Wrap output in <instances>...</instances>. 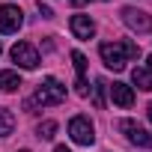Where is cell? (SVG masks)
Instances as JSON below:
<instances>
[{
	"mask_svg": "<svg viewBox=\"0 0 152 152\" xmlns=\"http://www.w3.org/2000/svg\"><path fill=\"white\" fill-rule=\"evenodd\" d=\"M9 54H12V60H15L21 69H36V66L42 63V60H39V51H36L30 42H15Z\"/></svg>",
	"mask_w": 152,
	"mask_h": 152,
	"instance_id": "cell-7",
	"label": "cell"
},
{
	"mask_svg": "<svg viewBox=\"0 0 152 152\" xmlns=\"http://www.w3.org/2000/svg\"><path fill=\"white\" fill-rule=\"evenodd\" d=\"M69 137L78 146H93L96 143V128H93L90 116H72L69 119Z\"/></svg>",
	"mask_w": 152,
	"mask_h": 152,
	"instance_id": "cell-3",
	"label": "cell"
},
{
	"mask_svg": "<svg viewBox=\"0 0 152 152\" xmlns=\"http://www.w3.org/2000/svg\"><path fill=\"white\" fill-rule=\"evenodd\" d=\"M54 152H72V149H66V146H57V149H54Z\"/></svg>",
	"mask_w": 152,
	"mask_h": 152,
	"instance_id": "cell-20",
	"label": "cell"
},
{
	"mask_svg": "<svg viewBox=\"0 0 152 152\" xmlns=\"http://www.w3.org/2000/svg\"><path fill=\"white\" fill-rule=\"evenodd\" d=\"M69 27H72L75 39H93V36H96V21H93L90 15H72Z\"/></svg>",
	"mask_w": 152,
	"mask_h": 152,
	"instance_id": "cell-8",
	"label": "cell"
},
{
	"mask_svg": "<svg viewBox=\"0 0 152 152\" xmlns=\"http://www.w3.org/2000/svg\"><path fill=\"white\" fill-rule=\"evenodd\" d=\"M0 54H3V48H0Z\"/></svg>",
	"mask_w": 152,
	"mask_h": 152,
	"instance_id": "cell-22",
	"label": "cell"
},
{
	"mask_svg": "<svg viewBox=\"0 0 152 152\" xmlns=\"http://www.w3.org/2000/svg\"><path fill=\"white\" fill-rule=\"evenodd\" d=\"M104 90H107V84H104V81H96V93H93L96 107H104Z\"/></svg>",
	"mask_w": 152,
	"mask_h": 152,
	"instance_id": "cell-15",
	"label": "cell"
},
{
	"mask_svg": "<svg viewBox=\"0 0 152 152\" xmlns=\"http://www.w3.org/2000/svg\"><path fill=\"white\" fill-rule=\"evenodd\" d=\"M122 24H125L131 33H149V30H152V15L143 12V9L125 6V9H122Z\"/></svg>",
	"mask_w": 152,
	"mask_h": 152,
	"instance_id": "cell-5",
	"label": "cell"
},
{
	"mask_svg": "<svg viewBox=\"0 0 152 152\" xmlns=\"http://www.w3.org/2000/svg\"><path fill=\"white\" fill-rule=\"evenodd\" d=\"M24 24V12L15 3H3L0 6V33H18Z\"/></svg>",
	"mask_w": 152,
	"mask_h": 152,
	"instance_id": "cell-6",
	"label": "cell"
},
{
	"mask_svg": "<svg viewBox=\"0 0 152 152\" xmlns=\"http://www.w3.org/2000/svg\"><path fill=\"white\" fill-rule=\"evenodd\" d=\"M15 131V113L9 107H0V137H9Z\"/></svg>",
	"mask_w": 152,
	"mask_h": 152,
	"instance_id": "cell-12",
	"label": "cell"
},
{
	"mask_svg": "<svg viewBox=\"0 0 152 152\" xmlns=\"http://www.w3.org/2000/svg\"><path fill=\"white\" fill-rule=\"evenodd\" d=\"M146 116H149V122H152V104H149V107H146Z\"/></svg>",
	"mask_w": 152,
	"mask_h": 152,
	"instance_id": "cell-19",
	"label": "cell"
},
{
	"mask_svg": "<svg viewBox=\"0 0 152 152\" xmlns=\"http://www.w3.org/2000/svg\"><path fill=\"white\" fill-rule=\"evenodd\" d=\"M21 87V78H18V72H0V90H3V93H15Z\"/></svg>",
	"mask_w": 152,
	"mask_h": 152,
	"instance_id": "cell-11",
	"label": "cell"
},
{
	"mask_svg": "<svg viewBox=\"0 0 152 152\" xmlns=\"http://www.w3.org/2000/svg\"><path fill=\"white\" fill-rule=\"evenodd\" d=\"M107 90H110V99H113L116 107H131V104H134V90H131L128 84H119V81H116V84L107 87Z\"/></svg>",
	"mask_w": 152,
	"mask_h": 152,
	"instance_id": "cell-10",
	"label": "cell"
},
{
	"mask_svg": "<svg viewBox=\"0 0 152 152\" xmlns=\"http://www.w3.org/2000/svg\"><path fill=\"white\" fill-rule=\"evenodd\" d=\"M63 99H66V84L57 81V78H45V81L39 84L36 96L24 102V107H27V110H30V107H51V104H60Z\"/></svg>",
	"mask_w": 152,
	"mask_h": 152,
	"instance_id": "cell-2",
	"label": "cell"
},
{
	"mask_svg": "<svg viewBox=\"0 0 152 152\" xmlns=\"http://www.w3.org/2000/svg\"><path fill=\"white\" fill-rule=\"evenodd\" d=\"M72 63H75V72H78L75 93H78V96H87V57H84L81 51H72Z\"/></svg>",
	"mask_w": 152,
	"mask_h": 152,
	"instance_id": "cell-9",
	"label": "cell"
},
{
	"mask_svg": "<svg viewBox=\"0 0 152 152\" xmlns=\"http://www.w3.org/2000/svg\"><path fill=\"white\" fill-rule=\"evenodd\" d=\"M146 72H149V75H152V54H149V57H146Z\"/></svg>",
	"mask_w": 152,
	"mask_h": 152,
	"instance_id": "cell-17",
	"label": "cell"
},
{
	"mask_svg": "<svg viewBox=\"0 0 152 152\" xmlns=\"http://www.w3.org/2000/svg\"><path fill=\"white\" fill-rule=\"evenodd\" d=\"M131 81H134V87L152 93V75H149L146 69H134V72H131Z\"/></svg>",
	"mask_w": 152,
	"mask_h": 152,
	"instance_id": "cell-13",
	"label": "cell"
},
{
	"mask_svg": "<svg viewBox=\"0 0 152 152\" xmlns=\"http://www.w3.org/2000/svg\"><path fill=\"white\" fill-rule=\"evenodd\" d=\"M21 152H30V149H21Z\"/></svg>",
	"mask_w": 152,
	"mask_h": 152,
	"instance_id": "cell-21",
	"label": "cell"
},
{
	"mask_svg": "<svg viewBox=\"0 0 152 152\" xmlns=\"http://www.w3.org/2000/svg\"><path fill=\"white\" fill-rule=\"evenodd\" d=\"M116 128L125 134V140H128V143L152 149V134H149V131H146L140 122H134V119H119V122H116Z\"/></svg>",
	"mask_w": 152,
	"mask_h": 152,
	"instance_id": "cell-4",
	"label": "cell"
},
{
	"mask_svg": "<svg viewBox=\"0 0 152 152\" xmlns=\"http://www.w3.org/2000/svg\"><path fill=\"white\" fill-rule=\"evenodd\" d=\"M87 3V0H72V6H84Z\"/></svg>",
	"mask_w": 152,
	"mask_h": 152,
	"instance_id": "cell-18",
	"label": "cell"
},
{
	"mask_svg": "<svg viewBox=\"0 0 152 152\" xmlns=\"http://www.w3.org/2000/svg\"><path fill=\"white\" fill-rule=\"evenodd\" d=\"M36 134H39L42 140H51V137L57 134V122H54V119H45V122H39V125H36Z\"/></svg>",
	"mask_w": 152,
	"mask_h": 152,
	"instance_id": "cell-14",
	"label": "cell"
},
{
	"mask_svg": "<svg viewBox=\"0 0 152 152\" xmlns=\"http://www.w3.org/2000/svg\"><path fill=\"white\" fill-rule=\"evenodd\" d=\"M99 57H102V63L107 69L122 72L128 60L140 57V45L137 42H104V45H99Z\"/></svg>",
	"mask_w": 152,
	"mask_h": 152,
	"instance_id": "cell-1",
	"label": "cell"
},
{
	"mask_svg": "<svg viewBox=\"0 0 152 152\" xmlns=\"http://www.w3.org/2000/svg\"><path fill=\"white\" fill-rule=\"evenodd\" d=\"M39 12H42V18H54V12H51L48 6H42V3H39Z\"/></svg>",
	"mask_w": 152,
	"mask_h": 152,
	"instance_id": "cell-16",
	"label": "cell"
}]
</instances>
